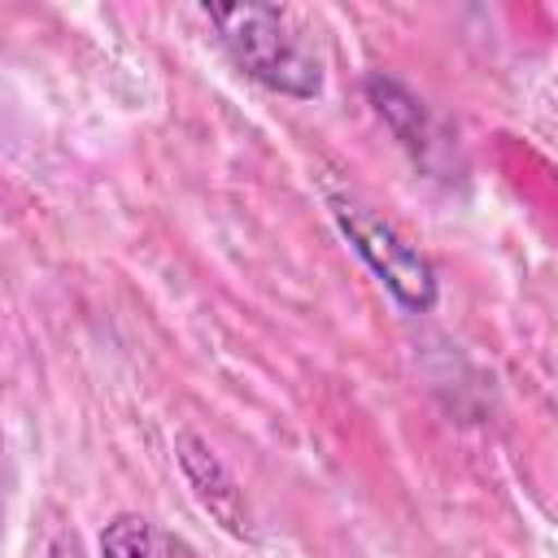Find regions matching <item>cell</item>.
Masks as SVG:
<instances>
[{
	"instance_id": "1",
	"label": "cell",
	"mask_w": 558,
	"mask_h": 558,
	"mask_svg": "<svg viewBox=\"0 0 558 558\" xmlns=\"http://www.w3.org/2000/svg\"><path fill=\"white\" fill-rule=\"evenodd\" d=\"M231 61L270 92L310 100L323 87V65L305 35L275 4H205Z\"/></svg>"
},
{
	"instance_id": "4",
	"label": "cell",
	"mask_w": 558,
	"mask_h": 558,
	"mask_svg": "<svg viewBox=\"0 0 558 558\" xmlns=\"http://www.w3.org/2000/svg\"><path fill=\"white\" fill-rule=\"evenodd\" d=\"M100 558H201V549L144 514H118L100 532Z\"/></svg>"
},
{
	"instance_id": "5",
	"label": "cell",
	"mask_w": 558,
	"mask_h": 558,
	"mask_svg": "<svg viewBox=\"0 0 558 558\" xmlns=\"http://www.w3.org/2000/svg\"><path fill=\"white\" fill-rule=\"evenodd\" d=\"M366 92H371L379 118L397 131V140H401L418 161H432V126H427L423 105H418L397 78H388V74H371V78H366Z\"/></svg>"
},
{
	"instance_id": "2",
	"label": "cell",
	"mask_w": 558,
	"mask_h": 558,
	"mask_svg": "<svg viewBox=\"0 0 558 558\" xmlns=\"http://www.w3.org/2000/svg\"><path fill=\"white\" fill-rule=\"evenodd\" d=\"M331 214H336L340 231L349 235V244L357 248V257L388 283V292L405 310H432L436 305V270H432V262L388 218H379L371 205L349 201V196H336Z\"/></svg>"
},
{
	"instance_id": "3",
	"label": "cell",
	"mask_w": 558,
	"mask_h": 558,
	"mask_svg": "<svg viewBox=\"0 0 558 558\" xmlns=\"http://www.w3.org/2000/svg\"><path fill=\"white\" fill-rule=\"evenodd\" d=\"M179 466H183L187 484L196 488L201 506H205L227 532L244 536V532H248V510H244V501H240L235 480H231L227 466L214 458V449H205L196 436H179Z\"/></svg>"
}]
</instances>
